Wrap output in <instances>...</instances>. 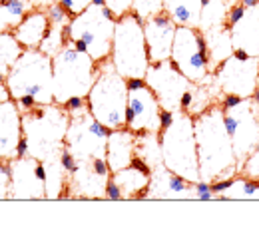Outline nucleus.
<instances>
[{"label": "nucleus", "mask_w": 259, "mask_h": 233, "mask_svg": "<svg viewBox=\"0 0 259 233\" xmlns=\"http://www.w3.org/2000/svg\"><path fill=\"white\" fill-rule=\"evenodd\" d=\"M70 124L66 132V150L76 158V162H90L94 158H106L108 133L110 130L102 126L92 112L88 110V102L68 110Z\"/></svg>", "instance_id": "obj_9"}, {"label": "nucleus", "mask_w": 259, "mask_h": 233, "mask_svg": "<svg viewBox=\"0 0 259 233\" xmlns=\"http://www.w3.org/2000/svg\"><path fill=\"white\" fill-rule=\"evenodd\" d=\"M54 2H58V4H62L64 8H68V12H70L72 16L84 12V10L92 4V0H54Z\"/></svg>", "instance_id": "obj_35"}, {"label": "nucleus", "mask_w": 259, "mask_h": 233, "mask_svg": "<svg viewBox=\"0 0 259 233\" xmlns=\"http://www.w3.org/2000/svg\"><path fill=\"white\" fill-rule=\"evenodd\" d=\"M194 130L199 179L215 181V179H231L239 175L233 142L226 128V116L220 104H213L205 112L195 116Z\"/></svg>", "instance_id": "obj_1"}, {"label": "nucleus", "mask_w": 259, "mask_h": 233, "mask_svg": "<svg viewBox=\"0 0 259 233\" xmlns=\"http://www.w3.org/2000/svg\"><path fill=\"white\" fill-rule=\"evenodd\" d=\"M203 0H163V10L178 26L199 28Z\"/></svg>", "instance_id": "obj_25"}, {"label": "nucleus", "mask_w": 259, "mask_h": 233, "mask_svg": "<svg viewBox=\"0 0 259 233\" xmlns=\"http://www.w3.org/2000/svg\"><path fill=\"white\" fill-rule=\"evenodd\" d=\"M6 88L14 102L28 96L36 104H52V56L40 48H24L6 76Z\"/></svg>", "instance_id": "obj_7"}, {"label": "nucleus", "mask_w": 259, "mask_h": 233, "mask_svg": "<svg viewBox=\"0 0 259 233\" xmlns=\"http://www.w3.org/2000/svg\"><path fill=\"white\" fill-rule=\"evenodd\" d=\"M146 84L154 90V94L158 96L162 110L167 112H178L182 110V104L186 94L194 88V82H190L171 60H163V62H154L148 68L146 74Z\"/></svg>", "instance_id": "obj_12"}, {"label": "nucleus", "mask_w": 259, "mask_h": 233, "mask_svg": "<svg viewBox=\"0 0 259 233\" xmlns=\"http://www.w3.org/2000/svg\"><path fill=\"white\" fill-rule=\"evenodd\" d=\"M132 12H136L142 20L163 12V0H136L132 6Z\"/></svg>", "instance_id": "obj_31"}, {"label": "nucleus", "mask_w": 259, "mask_h": 233, "mask_svg": "<svg viewBox=\"0 0 259 233\" xmlns=\"http://www.w3.org/2000/svg\"><path fill=\"white\" fill-rule=\"evenodd\" d=\"M134 2H136V0H106V6L112 10V14H114L116 18H120V16L128 14L130 10H132Z\"/></svg>", "instance_id": "obj_34"}, {"label": "nucleus", "mask_w": 259, "mask_h": 233, "mask_svg": "<svg viewBox=\"0 0 259 233\" xmlns=\"http://www.w3.org/2000/svg\"><path fill=\"white\" fill-rule=\"evenodd\" d=\"M110 60L126 80H144L148 74L152 62L148 56V44L144 36V20L132 10L116 20Z\"/></svg>", "instance_id": "obj_8"}, {"label": "nucleus", "mask_w": 259, "mask_h": 233, "mask_svg": "<svg viewBox=\"0 0 259 233\" xmlns=\"http://www.w3.org/2000/svg\"><path fill=\"white\" fill-rule=\"evenodd\" d=\"M98 62L90 54L78 50L74 44L66 46L52 56V94L54 102L66 106L72 98H86L96 80Z\"/></svg>", "instance_id": "obj_5"}, {"label": "nucleus", "mask_w": 259, "mask_h": 233, "mask_svg": "<svg viewBox=\"0 0 259 233\" xmlns=\"http://www.w3.org/2000/svg\"><path fill=\"white\" fill-rule=\"evenodd\" d=\"M24 52V46L16 40L12 32H0V74L8 76L10 68L16 64L20 54Z\"/></svg>", "instance_id": "obj_28"}, {"label": "nucleus", "mask_w": 259, "mask_h": 233, "mask_svg": "<svg viewBox=\"0 0 259 233\" xmlns=\"http://www.w3.org/2000/svg\"><path fill=\"white\" fill-rule=\"evenodd\" d=\"M224 116H226V128L233 142L235 162H237V171H239L245 158L259 144V112L253 106L251 98H243L239 104L231 108H224Z\"/></svg>", "instance_id": "obj_11"}, {"label": "nucleus", "mask_w": 259, "mask_h": 233, "mask_svg": "<svg viewBox=\"0 0 259 233\" xmlns=\"http://www.w3.org/2000/svg\"><path fill=\"white\" fill-rule=\"evenodd\" d=\"M162 148V164L171 173L188 179L190 183L199 181L197 146H195L194 116L184 110L174 112V120L158 133Z\"/></svg>", "instance_id": "obj_4"}, {"label": "nucleus", "mask_w": 259, "mask_h": 233, "mask_svg": "<svg viewBox=\"0 0 259 233\" xmlns=\"http://www.w3.org/2000/svg\"><path fill=\"white\" fill-rule=\"evenodd\" d=\"M146 198L148 200H194V192L188 179L171 173L162 164L152 169Z\"/></svg>", "instance_id": "obj_19"}, {"label": "nucleus", "mask_w": 259, "mask_h": 233, "mask_svg": "<svg viewBox=\"0 0 259 233\" xmlns=\"http://www.w3.org/2000/svg\"><path fill=\"white\" fill-rule=\"evenodd\" d=\"M239 175L249 177V179H259V144L255 150L245 158V162L239 167Z\"/></svg>", "instance_id": "obj_32"}, {"label": "nucleus", "mask_w": 259, "mask_h": 233, "mask_svg": "<svg viewBox=\"0 0 259 233\" xmlns=\"http://www.w3.org/2000/svg\"><path fill=\"white\" fill-rule=\"evenodd\" d=\"M241 4L245 8H251V6H259V0H241Z\"/></svg>", "instance_id": "obj_38"}, {"label": "nucleus", "mask_w": 259, "mask_h": 233, "mask_svg": "<svg viewBox=\"0 0 259 233\" xmlns=\"http://www.w3.org/2000/svg\"><path fill=\"white\" fill-rule=\"evenodd\" d=\"M220 200H259V179L235 175Z\"/></svg>", "instance_id": "obj_29"}, {"label": "nucleus", "mask_w": 259, "mask_h": 233, "mask_svg": "<svg viewBox=\"0 0 259 233\" xmlns=\"http://www.w3.org/2000/svg\"><path fill=\"white\" fill-rule=\"evenodd\" d=\"M66 46V26H58V24H50V30L46 32L40 50L48 56H56L62 48Z\"/></svg>", "instance_id": "obj_30"}, {"label": "nucleus", "mask_w": 259, "mask_h": 233, "mask_svg": "<svg viewBox=\"0 0 259 233\" xmlns=\"http://www.w3.org/2000/svg\"><path fill=\"white\" fill-rule=\"evenodd\" d=\"M2 2H4V0H0V4H2Z\"/></svg>", "instance_id": "obj_39"}, {"label": "nucleus", "mask_w": 259, "mask_h": 233, "mask_svg": "<svg viewBox=\"0 0 259 233\" xmlns=\"http://www.w3.org/2000/svg\"><path fill=\"white\" fill-rule=\"evenodd\" d=\"M136 133L128 128L110 130L108 133V146H106V160L112 171H118L122 167L132 166L136 158Z\"/></svg>", "instance_id": "obj_21"}, {"label": "nucleus", "mask_w": 259, "mask_h": 233, "mask_svg": "<svg viewBox=\"0 0 259 233\" xmlns=\"http://www.w3.org/2000/svg\"><path fill=\"white\" fill-rule=\"evenodd\" d=\"M126 128L138 133H160L162 130V106L154 90L144 82L142 86L128 88Z\"/></svg>", "instance_id": "obj_14"}, {"label": "nucleus", "mask_w": 259, "mask_h": 233, "mask_svg": "<svg viewBox=\"0 0 259 233\" xmlns=\"http://www.w3.org/2000/svg\"><path fill=\"white\" fill-rule=\"evenodd\" d=\"M30 10L34 6L26 0H4L0 4V32H12Z\"/></svg>", "instance_id": "obj_26"}, {"label": "nucleus", "mask_w": 259, "mask_h": 233, "mask_svg": "<svg viewBox=\"0 0 259 233\" xmlns=\"http://www.w3.org/2000/svg\"><path fill=\"white\" fill-rule=\"evenodd\" d=\"M48 30H50L48 12L42 10V8H34L24 16V20L12 30V34L16 36V40L24 48H40V44H42V40H44Z\"/></svg>", "instance_id": "obj_23"}, {"label": "nucleus", "mask_w": 259, "mask_h": 233, "mask_svg": "<svg viewBox=\"0 0 259 233\" xmlns=\"http://www.w3.org/2000/svg\"><path fill=\"white\" fill-rule=\"evenodd\" d=\"M233 50H243L247 56L259 58V6L245 8V14L229 26Z\"/></svg>", "instance_id": "obj_20"}, {"label": "nucleus", "mask_w": 259, "mask_h": 233, "mask_svg": "<svg viewBox=\"0 0 259 233\" xmlns=\"http://www.w3.org/2000/svg\"><path fill=\"white\" fill-rule=\"evenodd\" d=\"M70 114L64 106L38 104L30 112L22 114V137L28 148V156L40 162L60 158L66 148V132Z\"/></svg>", "instance_id": "obj_2"}, {"label": "nucleus", "mask_w": 259, "mask_h": 233, "mask_svg": "<svg viewBox=\"0 0 259 233\" xmlns=\"http://www.w3.org/2000/svg\"><path fill=\"white\" fill-rule=\"evenodd\" d=\"M169 60L194 84L205 82L211 74L205 36L194 26H178Z\"/></svg>", "instance_id": "obj_10"}, {"label": "nucleus", "mask_w": 259, "mask_h": 233, "mask_svg": "<svg viewBox=\"0 0 259 233\" xmlns=\"http://www.w3.org/2000/svg\"><path fill=\"white\" fill-rule=\"evenodd\" d=\"M213 82L222 94L251 98L259 86V60L237 58L231 54L213 70Z\"/></svg>", "instance_id": "obj_13"}, {"label": "nucleus", "mask_w": 259, "mask_h": 233, "mask_svg": "<svg viewBox=\"0 0 259 233\" xmlns=\"http://www.w3.org/2000/svg\"><path fill=\"white\" fill-rule=\"evenodd\" d=\"M86 102L92 116L108 130L126 128L128 80L114 68L110 58L98 62L96 80L86 96Z\"/></svg>", "instance_id": "obj_3"}, {"label": "nucleus", "mask_w": 259, "mask_h": 233, "mask_svg": "<svg viewBox=\"0 0 259 233\" xmlns=\"http://www.w3.org/2000/svg\"><path fill=\"white\" fill-rule=\"evenodd\" d=\"M176 30H178V24L171 20V16L165 10L144 20V36H146L148 56L152 64L169 60Z\"/></svg>", "instance_id": "obj_17"}, {"label": "nucleus", "mask_w": 259, "mask_h": 233, "mask_svg": "<svg viewBox=\"0 0 259 233\" xmlns=\"http://www.w3.org/2000/svg\"><path fill=\"white\" fill-rule=\"evenodd\" d=\"M10 183H12L10 162L0 160V200H10Z\"/></svg>", "instance_id": "obj_33"}, {"label": "nucleus", "mask_w": 259, "mask_h": 233, "mask_svg": "<svg viewBox=\"0 0 259 233\" xmlns=\"http://www.w3.org/2000/svg\"><path fill=\"white\" fill-rule=\"evenodd\" d=\"M110 173H102L92 166V162H78L76 169L68 175L66 194L62 198L76 200H106V190L110 183Z\"/></svg>", "instance_id": "obj_16"}, {"label": "nucleus", "mask_w": 259, "mask_h": 233, "mask_svg": "<svg viewBox=\"0 0 259 233\" xmlns=\"http://www.w3.org/2000/svg\"><path fill=\"white\" fill-rule=\"evenodd\" d=\"M257 60H259V58H257Z\"/></svg>", "instance_id": "obj_40"}, {"label": "nucleus", "mask_w": 259, "mask_h": 233, "mask_svg": "<svg viewBox=\"0 0 259 233\" xmlns=\"http://www.w3.org/2000/svg\"><path fill=\"white\" fill-rule=\"evenodd\" d=\"M46 169V200H62V194L66 190V181H68V173L60 164V158L42 162Z\"/></svg>", "instance_id": "obj_27"}, {"label": "nucleus", "mask_w": 259, "mask_h": 233, "mask_svg": "<svg viewBox=\"0 0 259 233\" xmlns=\"http://www.w3.org/2000/svg\"><path fill=\"white\" fill-rule=\"evenodd\" d=\"M22 142V112L14 100L0 102V160L18 158Z\"/></svg>", "instance_id": "obj_18"}, {"label": "nucleus", "mask_w": 259, "mask_h": 233, "mask_svg": "<svg viewBox=\"0 0 259 233\" xmlns=\"http://www.w3.org/2000/svg\"><path fill=\"white\" fill-rule=\"evenodd\" d=\"M60 164H62V167H64V171L70 175L74 169H76V166H78V162H76V158L68 152V150H62V154H60Z\"/></svg>", "instance_id": "obj_37"}, {"label": "nucleus", "mask_w": 259, "mask_h": 233, "mask_svg": "<svg viewBox=\"0 0 259 233\" xmlns=\"http://www.w3.org/2000/svg\"><path fill=\"white\" fill-rule=\"evenodd\" d=\"M10 200H46V169L32 156H18L10 160Z\"/></svg>", "instance_id": "obj_15"}, {"label": "nucleus", "mask_w": 259, "mask_h": 233, "mask_svg": "<svg viewBox=\"0 0 259 233\" xmlns=\"http://www.w3.org/2000/svg\"><path fill=\"white\" fill-rule=\"evenodd\" d=\"M150 177H152V171L148 167H140L134 166V164L128 167H122L118 171H112V175H110V179L118 185L122 200L146 198L148 188H150Z\"/></svg>", "instance_id": "obj_22"}, {"label": "nucleus", "mask_w": 259, "mask_h": 233, "mask_svg": "<svg viewBox=\"0 0 259 233\" xmlns=\"http://www.w3.org/2000/svg\"><path fill=\"white\" fill-rule=\"evenodd\" d=\"M245 14V6L241 4V2H237V4H233L231 8H229V12H227V20H226V26H233L241 16Z\"/></svg>", "instance_id": "obj_36"}, {"label": "nucleus", "mask_w": 259, "mask_h": 233, "mask_svg": "<svg viewBox=\"0 0 259 233\" xmlns=\"http://www.w3.org/2000/svg\"><path fill=\"white\" fill-rule=\"evenodd\" d=\"M116 20L118 18L108 6L90 4L84 12L70 18L66 26V42L90 54L96 62L108 60L112 54Z\"/></svg>", "instance_id": "obj_6"}, {"label": "nucleus", "mask_w": 259, "mask_h": 233, "mask_svg": "<svg viewBox=\"0 0 259 233\" xmlns=\"http://www.w3.org/2000/svg\"><path fill=\"white\" fill-rule=\"evenodd\" d=\"M205 42H207V54H209V70L220 66L224 60H227L233 54V42H231V32L227 26H218L211 30H205Z\"/></svg>", "instance_id": "obj_24"}]
</instances>
